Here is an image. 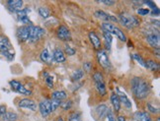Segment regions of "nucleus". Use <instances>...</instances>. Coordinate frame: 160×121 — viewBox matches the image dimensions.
<instances>
[{
    "instance_id": "obj_7",
    "label": "nucleus",
    "mask_w": 160,
    "mask_h": 121,
    "mask_svg": "<svg viewBox=\"0 0 160 121\" xmlns=\"http://www.w3.org/2000/svg\"><path fill=\"white\" fill-rule=\"evenodd\" d=\"M9 85H10L11 90L14 91V92H16V93H18V94H20L22 95H26V96L32 95V92H31L30 90L26 89L19 81H17V80H11L9 82Z\"/></svg>"
},
{
    "instance_id": "obj_23",
    "label": "nucleus",
    "mask_w": 160,
    "mask_h": 121,
    "mask_svg": "<svg viewBox=\"0 0 160 121\" xmlns=\"http://www.w3.org/2000/svg\"><path fill=\"white\" fill-rule=\"evenodd\" d=\"M108 110H109V107L107 105H101L99 106H97V108H96V112H97L98 116H99L100 118L106 117Z\"/></svg>"
},
{
    "instance_id": "obj_12",
    "label": "nucleus",
    "mask_w": 160,
    "mask_h": 121,
    "mask_svg": "<svg viewBox=\"0 0 160 121\" xmlns=\"http://www.w3.org/2000/svg\"><path fill=\"white\" fill-rule=\"evenodd\" d=\"M18 106L21 107V108H25V109H29L31 111H36L37 110V104L31 99L25 98V99H22L19 100L18 102Z\"/></svg>"
},
{
    "instance_id": "obj_26",
    "label": "nucleus",
    "mask_w": 160,
    "mask_h": 121,
    "mask_svg": "<svg viewBox=\"0 0 160 121\" xmlns=\"http://www.w3.org/2000/svg\"><path fill=\"white\" fill-rule=\"evenodd\" d=\"M103 38H104V40H105L106 49L110 50L111 49V45H112V41H113L112 35L109 34V33H106V32H103Z\"/></svg>"
},
{
    "instance_id": "obj_40",
    "label": "nucleus",
    "mask_w": 160,
    "mask_h": 121,
    "mask_svg": "<svg viewBox=\"0 0 160 121\" xmlns=\"http://www.w3.org/2000/svg\"><path fill=\"white\" fill-rule=\"evenodd\" d=\"M144 4H146L147 6H149V7L151 8V10H154V9H156L157 7H156V5H155V3L154 2H152V1H145V2H143Z\"/></svg>"
},
{
    "instance_id": "obj_13",
    "label": "nucleus",
    "mask_w": 160,
    "mask_h": 121,
    "mask_svg": "<svg viewBox=\"0 0 160 121\" xmlns=\"http://www.w3.org/2000/svg\"><path fill=\"white\" fill-rule=\"evenodd\" d=\"M30 26H22L17 30V38L19 39L20 41L26 42L29 41V37H30Z\"/></svg>"
},
{
    "instance_id": "obj_28",
    "label": "nucleus",
    "mask_w": 160,
    "mask_h": 121,
    "mask_svg": "<svg viewBox=\"0 0 160 121\" xmlns=\"http://www.w3.org/2000/svg\"><path fill=\"white\" fill-rule=\"evenodd\" d=\"M114 35H116L117 38H118L121 41H127V37L126 35L124 34V32L122 31V30L118 27H115V30H114Z\"/></svg>"
},
{
    "instance_id": "obj_16",
    "label": "nucleus",
    "mask_w": 160,
    "mask_h": 121,
    "mask_svg": "<svg viewBox=\"0 0 160 121\" xmlns=\"http://www.w3.org/2000/svg\"><path fill=\"white\" fill-rule=\"evenodd\" d=\"M146 41L150 46L156 48V49H159V42H160V39H159V34H149L146 37Z\"/></svg>"
},
{
    "instance_id": "obj_6",
    "label": "nucleus",
    "mask_w": 160,
    "mask_h": 121,
    "mask_svg": "<svg viewBox=\"0 0 160 121\" xmlns=\"http://www.w3.org/2000/svg\"><path fill=\"white\" fill-rule=\"evenodd\" d=\"M97 61L98 63L100 64L101 67H103L104 69H110L111 68V62H110V58H109V55L106 50H103V49H100L97 51Z\"/></svg>"
},
{
    "instance_id": "obj_2",
    "label": "nucleus",
    "mask_w": 160,
    "mask_h": 121,
    "mask_svg": "<svg viewBox=\"0 0 160 121\" xmlns=\"http://www.w3.org/2000/svg\"><path fill=\"white\" fill-rule=\"evenodd\" d=\"M0 53L8 61L14 59V51H12V44L7 37L0 35Z\"/></svg>"
},
{
    "instance_id": "obj_46",
    "label": "nucleus",
    "mask_w": 160,
    "mask_h": 121,
    "mask_svg": "<svg viewBox=\"0 0 160 121\" xmlns=\"http://www.w3.org/2000/svg\"><path fill=\"white\" fill-rule=\"evenodd\" d=\"M156 121H160V118H157V120Z\"/></svg>"
},
{
    "instance_id": "obj_25",
    "label": "nucleus",
    "mask_w": 160,
    "mask_h": 121,
    "mask_svg": "<svg viewBox=\"0 0 160 121\" xmlns=\"http://www.w3.org/2000/svg\"><path fill=\"white\" fill-rule=\"evenodd\" d=\"M84 76V72L82 71V69H77L73 71V73L71 74L70 78L73 82H78L79 80H81Z\"/></svg>"
},
{
    "instance_id": "obj_29",
    "label": "nucleus",
    "mask_w": 160,
    "mask_h": 121,
    "mask_svg": "<svg viewBox=\"0 0 160 121\" xmlns=\"http://www.w3.org/2000/svg\"><path fill=\"white\" fill-rule=\"evenodd\" d=\"M2 119H3V121H17L18 115L15 112H11V111L7 112L6 111V113L2 116Z\"/></svg>"
},
{
    "instance_id": "obj_1",
    "label": "nucleus",
    "mask_w": 160,
    "mask_h": 121,
    "mask_svg": "<svg viewBox=\"0 0 160 121\" xmlns=\"http://www.w3.org/2000/svg\"><path fill=\"white\" fill-rule=\"evenodd\" d=\"M150 85L141 77H133L131 81V91L137 100H144L150 94Z\"/></svg>"
},
{
    "instance_id": "obj_9",
    "label": "nucleus",
    "mask_w": 160,
    "mask_h": 121,
    "mask_svg": "<svg viewBox=\"0 0 160 121\" xmlns=\"http://www.w3.org/2000/svg\"><path fill=\"white\" fill-rule=\"evenodd\" d=\"M57 35L58 40L62 41H68L71 39V33L69 29L64 25H60L57 30Z\"/></svg>"
},
{
    "instance_id": "obj_34",
    "label": "nucleus",
    "mask_w": 160,
    "mask_h": 121,
    "mask_svg": "<svg viewBox=\"0 0 160 121\" xmlns=\"http://www.w3.org/2000/svg\"><path fill=\"white\" fill-rule=\"evenodd\" d=\"M68 121H82L81 116H80V113L72 112L69 115V117H68Z\"/></svg>"
},
{
    "instance_id": "obj_36",
    "label": "nucleus",
    "mask_w": 160,
    "mask_h": 121,
    "mask_svg": "<svg viewBox=\"0 0 160 121\" xmlns=\"http://www.w3.org/2000/svg\"><path fill=\"white\" fill-rule=\"evenodd\" d=\"M60 106L62 107L63 110H68L72 107V101L71 100H66V101H62L61 102Z\"/></svg>"
},
{
    "instance_id": "obj_41",
    "label": "nucleus",
    "mask_w": 160,
    "mask_h": 121,
    "mask_svg": "<svg viewBox=\"0 0 160 121\" xmlns=\"http://www.w3.org/2000/svg\"><path fill=\"white\" fill-rule=\"evenodd\" d=\"M99 3H102V4H105V5H108V6H112L114 4H116V1H110V0H108V1H98Z\"/></svg>"
},
{
    "instance_id": "obj_8",
    "label": "nucleus",
    "mask_w": 160,
    "mask_h": 121,
    "mask_svg": "<svg viewBox=\"0 0 160 121\" xmlns=\"http://www.w3.org/2000/svg\"><path fill=\"white\" fill-rule=\"evenodd\" d=\"M116 92H117V95H118L119 99H120V101H121V105L122 104L124 105V106L127 108V109H132V104L131 100L128 99V96L127 95L126 92L124 90H122L120 87H118L116 89Z\"/></svg>"
},
{
    "instance_id": "obj_11",
    "label": "nucleus",
    "mask_w": 160,
    "mask_h": 121,
    "mask_svg": "<svg viewBox=\"0 0 160 121\" xmlns=\"http://www.w3.org/2000/svg\"><path fill=\"white\" fill-rule=\"evenodd\" d=\"M39 110L42 117H48L52 113L51 108V100H42L39 104Z\"/></svg>"
},
{
    "instance_id": "obj_45",
    "label": "nucleus",
    "mask_w": 160,
    "mask_h": 121,
    "mask_svg": "<svg viewBox=\"0 0 160 121\" xmlns=\"http://www.w3.org/2000/svg\"><path fill=\"white\" fill-rule=\"evenodd\" d=\"M58 121H64V120H63V118H62V117H59V118L58 119Z\"/></svg>"
},
{
    "instance_id": "obj_15",
    "label": "nucleus",
    "mask_w": 160,
    "mask_h": 121,
    "mask_svg": "<svg viewBox=\"0 0 160 121\" xmlns=\"http://www.w3.org/2000/svg\"><path fill=\"white\" fill-rule=\"evenodd\" d=\"M7 4V8L13 12V13H17L18 11H20L21 9H23V4L24 2L22 0H9V1L6 2Z\"/></svg>"
},
{
    "instance_id": "obj_43",
    "label": "nucleus",
    "mask_w": 160,
    "mask_h": 121,
    "mask_svg": "<svg viewBox=\"0 0 160 121\" xmlns=\"http://www.w3.org/2000/svg\"><path fill=\"white\" fill-rule=\"evenodd\" d=\"M149 13L152 15V16H159V9H158V7L156 8V9H154V10H151V11H149Z\"/></svg>"
},
{
    "instance_id": "obj_14",
    "label": "nucleus",
    "mask_w": 160,
    "mask_h": 121,
    "mask_svg": "<svg viewBox=\"0 0 160 121\" xmlns=\"http://www.w3.org/2000/svg\"><path fill=\"white\" fill-rule=\"evenodd\" d=\"M95 16L99 19L105 21V23H111V22H118V18H116L113 15H110L103 10H97L95 12Z\"/></svg>"
},
{
    "instance_id": "obj_24",
    "label": "nucleus",
    "mask_w": 160,
    "mask_h": 121,
    "mask_svg": "<svg viewBox=\"0 0 160 121\" xmlns=\"http://www.w3.org/2000/svg\"><path fill=\"white\" fill-rule=\"evenodd\" d=\"M145 68L150 71H158L159 64L154 60H146L145 61Z\"/></svg>"
},
{
    "instance_id": "obj_27",
    "label": "nucleus",
    "mask_w": 160,
    "mask_h": 121,
    "mask_svg": "<svg viewBox=\"0 0 160 121\" xmlns=\"http://www.w3.org/2000/svg\"><path fill=\"white\" fill-rule=\"evenodd\" d=\"M42 75H44V77H45V81H46L47 86L50 88V89H52L53 88V76L51 75L47 71H44Z\"/></svg>"
},
{
    "instance_id": "obj_35",
    "label": "nucleus",
    "mask_w": 160,
    "mask_h": 121,
    "mask_svg": "<svg viewBox=\"0 0 160 121\" xmlns=\"http://www.w3.org/2000/svg\"><path fill=\"white\" fill-rule=\"evenodd\" d=\"M63 52H64V54H67V55L72 56V55H74V54H75V49L73 47L69 46V45H65Z\"/></svg>"
},
{
    "instance_id": "obj_32",
    "label": "nucleus",
    "mask_w": 160,
    "mask_h": 121,
    "mask_svg": "<svg viewBox=\"0 0 160 121\" xmlns=\"http://www.w3.org/2000/svg\"><path fill=\"white\" fill-rule=\"evenodd\" d=\"M61 102H62V101H60V100H51V108H52V112H53V111H55V110L58 109V108L60 106Z\"/></svg>"
},
{
    "instance_id": "obj_10",
    "label": "nucleus",
    "mask_w": 160,
    "mask_h": 121,
    "mask_svg": "<svg viewBox=\"0 0 160 121\" xmlns=\"http://www.w3.org/2000/svg\"><path fill=\"white\" fill-rule=\"evenodd\" d=\"M29 12L30 10L28 8H24L21 9L20 11H18L16 15H17V19L21 24H23L24 26H30L32 25V22L29 19Z\"/></svg>"
},
{
    "instance_id": "obj_44",
    "label": "nucleus",
    "mask_w": 160,
    "mask_h": 121,
    "mask_svg": "<svg viewBox=\"0 0 160 121\" xmlns=\"http://www.w3.org/2000/svg\"><path fill=\"white\" fill-rule=\"evenodd\" d=\"M117 121H127V120H126V118H125L124 116L120 115V116L118 117V119H117Z\"/></svg>"
},
{
    "instance_id": "obj_42",
    "label": "nucleus",
    "mask_w": 160,
    "mask_h": 121,
    "mask_svg": "<svg viewBox=\"0 0 160 121\" xmlns=\"http://www.w3.org/2000/svg\"><path fill=\"white\" fill-rule=\"evenodd\" d=\"M5 113H6V106L1 105V106H0V117H2Z\"/></svg>"
},
{
    "instance_id": "obj_18",
    "label": "nucleus",
    "mask_w": 160,
    "mask_h": 121,
    "mask_svg": "<svg viewBox=\"0 0 160 121\" xmlns=\"http://www.w3.org/2000/svg\"><path fill=\"white\" fill-rule=\"evenodd\" d=\"M40 58L42 62L47 65H52L53 63V58H52V54L50 52V50L48 48H45L40 54Z\"/></svg>"
},
{
    "instance_id": "obj_37",
    "label": "nucleus",
    "mask_w": 160,
    "mask_h": 121,
    "mask_svg": "<svg viewBox=\"0 0 160 121\" xmlns=\"http://www.w3.org/2000/svg\"><path fill=\"white\" fill-rule=\"evenodd\" d=\"M92 67H93V66H92V63L91 62H89V61H86V62H84L83 63V69H82V71L83 72H90L91 70H92Z\"/></svg>"
},
{
    "instance_id": "obj_17",
    "label": "nucleus",
    "mask_w": 160,
    "mask_h": 121,
    "mask_svg": "<svg viewBox=\"0 0 160 121\" xmlns=\"http://www.w3.org/2000/svg\"><path fill=\"white\" fill-rule=\"evenodd\" d=\"M52 54L53 62H57V63L65 62V60H66L65 54L62 50L60 49V48H55V49H53Z\"/></svg>"
},
{
    "instance_id": "obj_21",
    "label": "nucleus",
    "mask_w": 160,
    "mask_h": 121,
    "mask_svg": "<svg viewBox=\"0 0 160 121\" xmlns=\"http://www.w3.org/2000/svg\"><path fill=\"white\" fill-rule=\"evenodd\" d=\"M111 102H112V105L114 107V109L116 112H119L121 110V101L118 95L116 93H113L111 95Z\"/></svg>"
},
{
    "instance_id": "obj_3",
    "label": "nucleus",
    "mask_w": 160,
    "mask_h": 121,
    "mask_svg": "<svg viewBox=\"0 0 160 121\" xmlns=\"http://www.w3.org/2000/svg\"><path fill=\"white\" fill-rule=\"evenodd\" d=\"M93 80L95 83V88L100 95L104 96L107 95V88H106V83L104 80V76L101 72H96L93 74Z\"/></svg>"
},
{
    "instance_id": "obj_4",
    "label": "nucleus",
    "mask_w": 160,
    "mask_h": 121,
    "mask_svg": "<svg viewBox=\"0 0 160 121\" xmlns=\"http://www.w3.org/2000/svg\"><path fill=\"white\" fill-rule=\"evenodd\" d=\"M120 23L122 26L126 27L127 29H132L134 27H138L139 25L140 21L138 20V17L135 16H128L127 14H121L119 15V19Z\"/></svg>"
},
{
    "instance_id": "obj_31",
    "label": "nucleus",
    "mask_w": 160,
    "mask_h": 121,
    "mask_svg": "<svg viewBox=\"0 0 160 121\" xmlns=\"http://www.w3.org/2000/svg\"><path fill=\"white\" fill-rule=\"evenodd\" d=\"M132 59L133 60H135L139 65H141L142 67H145V60L141 57L139 54H138V53H133L132 55Z\"/></svg>"
},
{
    "instance_id": "obj_5",
    "label": "nucleus",
    "mask_w": 160,
    "mask_h": 121,
    "mask_svg": "<svg viewBox=\"0 0 160 121\" xmlns=\"http://www.w3.org/2000/svg\"><path fill=\"white\" fill-rule=\"evenodd\" d=\"M46 35V31L39 26H31L29 42H37Z\"/></svg>"
},
{
    "instance_id": "obj_39",
    "label": "nucleus",
    "mask_w": 160,
    "mask_h": 121,
    "mask_svg": "<svg viewBox=\"0 0 160 121\" xmlns=\"http://www.w3.org/2000/svg\"><path fill=\"white\" fill-rule=\"evenodd\" d=\"M106 117H107V121H116V120H115V117H114V113H113L112 111H111L110 109H109L108 112H107Z\"/></svg>"
},
{
    "instance_id": "obj_22",
    "label": "nucleus",
    "mask_w": 160,
    "mask_h": 121,
    "mask_svg": "<svg viewBox=\"0 0 160 121\" xmlns=\"http://www.w3.org/2000/svg\"><path fill=\"white\" fill-rule=\"evenodd\" d=\"M66 98H67V94L62 90L54 91V92H52V100H57L62 101Z\"/></svg>"
},
{
    "instance_id": "obj_38",
    "label": "nucleus",
    "mask_w": 160,
    "mask_h": 121,
    "mask_svg": "<svg viewBox=\"0 0 160 121\" xmlns=\"http://www.w3.org/2000/svg\"><path fill=\"white\" fill-rule=\"evenodd\" d=\"M138 14L140 15V16H147L149 14V10L145 9V8H139L138 10Z\"/></svg>"
},
{
    "instance_id": "obj_33",
    "label": "nucleus",
    "mask_w": 160,
    "mask_h": 121,
    "mask_svg": "<svg viewBox=\"0 0 160 121\" xmlns=\"http://www.w3.org/2000/svg\"><path fill=\"white\" fill-rule=\"evenodd\" d=\"M146 106H147V109H148V111L151 112V113H153V114H157L159 112V107L153 105L151 102H148Z\"/></svg>"
},
{
    "instance_id": "obj_20",
    "label": "nucleus",
    "mask_w": 160,
    "mask_h": 121,
    "mask_svg": "<svg viewBox=\"0 0 160 121\" xmlns=\"http://www.w3.org/2000/svg\"><path fill=\"white\" fill-rule=\"evenodd\" d=\"M133 117L135 121H152L150 115L145 111H137L134 113Z\"/></svg>"
},
{
    "instance_id": "obj_30",
    "label": "nucleus",
    "mask_w": 160,
    "mask_h": 121,
    "mask_svg": "<svg viewBox=\"0 0 160 121\" xmlns=\"http://www.w3.org/2000/svg\"><path fill=\"white\" fill-rule=\"evenodd\" d=\"M38 12H39V14L41 15V17L45 18V19L48 18V17H50V15H51V11L48 10L47 7H40L38 9Z\"/></svg>"
},
{
    "instance_id": "obj_19",
    "label": "nucleus",
    "mask_w": 160,
    "mask_h": 121,
    "mask_svg": "<svg viewBox=\"0 0 160 121\" xmlns=\"http://www.w3.org/2000/svg\"><path fill=\"white\" fill-rule=\"evenodd\" d=\"M89 40L93 45V47L96 50L101 49V40L98 37V35L95 32H90L89 33Z\"/></svg>"
}]
</instances>
